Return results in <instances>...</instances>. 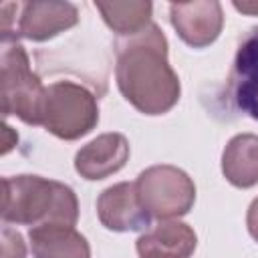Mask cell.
Listing matches in <instances>:
<instances>
[{
  "label": "cell",
  "instance_id": "6da1fadb",
  "mask_svg": "<svg viewBox=\"0 0 258 258\" xmlns=\"http://www.w3.org/2000/svg\"><path fill=\"white\" fill-rule=\"evenodd\" d=\"M115 54L117 87L139 113L163 115L177 105L179 77L167 58V38L155 22L133 36L119 38Z\"/></svg>",
  "mask_w": 258,
  "mask_h": 258
},
{
  "label": "cell",
  "instance_id": "7a4b0ae2",
  "mask_svg": "<svg viewBox=\"0 0 258 258\" xmlns=\"http://www.w3.org/2000/svg\"><path fill=\"white\" fill-rule=\"evenodd\" d=\"M2 222L16 226L64 224L79 220V200L73 187L40 175H12L2 179Z\"/></svg>",
  "mask_w": 258,
  "mask_h": 258
},
{
  "label": "cell",
  "instance_id": "3957f363",
  "mask_svg": "<svg viewBox=\"0 0 258 258\" xmlns=\"http://www.w3.org/2000/svg\"><path fill=\"white\" fill-rule=\"evenodd\" d=\"M0 46V97L4 117L16 115L26 125H40L46 87L30 69L28 52L16 36H2Z\"/></svg>",
  "mask_w": 258,
  "mask_h": 258
},
{
  "label": "cell",
  "instance_id": "277c9868",
  "mask_svg": "<svg viewBox=\"0 0 258 258\" xmlns=\"http://www.w3.org/2000/svg\"><path fill=\"white\" fill-rule=\"evenodd\" d=\"M99 123V103L93 91L75 81H54L44 91L40 125L58 139L77 141Z\"/></svg>",
  "mask_w": 258,
  "mask_h": 258
},
{
  "label": "cell",
  "instance_id": "5b68a950",
  "mask_svg": "<svg viewBox=\"0 0 258 258\" xmlns=\"http://www.w3.org/2000/svg\"><path fill=\"white\" fill-rule=\"evenodd\" d=\"M135 187L143 208L149 216L159 220H177L194 208L196 202V183L179 167L159 163L143 169Z\"/></svg>",
  "mask_w": 258,
  "mask_h": 258
},
{
  "label": "cell",
  "instance_id": "8992f818",
  "mask_svg": "<svg viewBox=\"0 0 258 258\" xmlns=\"http://www.w3.org/2000/svg\"><path fill=\"white\" fill-rule=\"evenodd\" d=\"M226 101L236 113L258 121V26L244 32L238 42L226 81Z\"/></svg>",
  "mask_w": 258,
  "mask_h": 258
},
{
  "label": "cell",
  "instance_id": "52a82bcc",
  "mask_svg": "<svg viewBox=\"0 0 258 258\" xmlns=\"http://www.w3.org/2000/svg\"><path fill=\"white\" fill-rule=\"evenodd\" d=\"M169 20L177 36L191 48L210 46L222 32L224 12L216 0L173 2L169 4Z\"/></svg>",
  "mask_w": 258,
  "mask_h": 258
},
{
  "label": "cell",
  "instance_id": "ba28073f",
  "mask_svg": "<svg viewBox=\"0 0 258 258\" xmlns=\"http://www.w3.org/2000/svg\"><path fill=\"white\" fill-rule=\"evenodd\" d=\"M97 216L111 232H141L151 220L139 200L135 181H119L103 189L97 198Z\"/></svg>",
  "mask_w": 258,
  "mask_h": 258
},
{
  "label": "cell",
  "instance_id": "9c48e42d",
  "mask_svg": "<svg viewBox=\"0 0 258 258\" xmlns=\"http://www.w3.org/2000/svg\"><path fill=\"white\" fill-rule=\"evenodd\" d=\"M79 10L71 2H24L20 4L16 38L44 42L77 26Z\"/></svg>",
  "mask_w": 258,
  "mask_h": 258
},
{
  "label": "cell",
  "instance_id": "30bf717a",
  "mask_svg": "<svg viewBox=\"0 0 258 258\" xmlns=\"http://www.w3.org/2000/svg\"><path fill=\"white\" fill-rule=\"evenodd\" d=\"M129 141L121 133H103L83 145L75 155V171L89 179H105L125 167L129 159Z\"/></svg>",
  "mask_w": 258,
  "mask_h": 258
},
{
  "label": "cell",
  "instance_id": "8fae6325",
  "mask_svg": "<svg viewBox=\"0 0 258 258\" xmlns=\"http://www.w3.org/2000/svg\"><path fill=\"white\" fill-rule=\"evenodd\" d=\"M196 246L194 228L179 220H159L135 242L139 258H189Z\"/></svg>",
  "mask_w": 258,
  "mask_h": 258
},
{
  "label": "cell",
  "instance_id": "7c38bea8",
  "mask_svg": "<svg viewBox=\"0 0 258 258\" xmlns=\"http://www.w3.org/2000/svg\"><path fill=\"white\" fill-rule=\"evenodd\" d=\"M34 258H91L87 238L64 224H42L28 232Z\"/></svg>",
  "mask_w": 258,
  "mask_h": 258
},
{
  "label": "cell",
  "instance_id": "4fadbf2b",
  "mask_svg": "<svg viewBox=\"0 0 258 258\" xmlns=\"http://www.w3.org/2000/svg\"><path fill=\"white\" fill-rule=\"evenodd\" d=\"M222 173L240 189L254 187L258 183V135L238 133L222 151Z\"/></svg>",
  "mask_w": 258,
  "mask_h": 258
},
{
  "label": "cell",
  "instance_id": "5bb4252c",
  "mask_svg": "<svg viewBox=\"0 0 258 258\" xmlns=\"http://www.w3.org/2000/svg\"><path fill=\"white\" fill-rule=\"evenodd\" d=\"M95 8L119 38L133 36L151 24V2H95Z\"/></svg>",
  "mask_w": 258,
  "mask_h": 258
},
{
  "label": "cell",
  "instance_id": "9a60e30c",
  "mask_svg": "<svg viewBox=\"0 0 258 258\" xmlns=\"http://www.w3.org/2000/svg\"><path fill=\"white\" fill-rule=\"evenodd\" d=\"M2 258H26V244L18 230L2 228Z\"/></svg>",
  "mask_w": 258,
  "mask_h": 258
},
{
  "label": "cell",
  "instance_id": "2e32d148",
  "mask_svg": "<svg viewBox=\"0 0 258 258\" xmlns=\"http://www.w3.org/2000/svg\"><path fill=\"white\" fill-rule=\"evenodd\" d=\"M246 226H248L250 236L258 242V198H254L252 204H250V208H248V214H246Z\"/></svg>",
  "mask_w": 258,
  "mask_h": 258
},
{
  "label": "cell",
  "instance_id": "e0dca14e",
  "mask_svg": "<svg viewBox=\"0 0 258 258\" xmlns=\"http://www.w3.org/2000/svg\"><path fill=\"white\" fill-rule=\"evenodd\" d=\"M234 8L242 14H250V16L258 14V2H234Z\"/></svg>",
  "mask_w": 258,
  "mask_h": 258
}]
</instances>
